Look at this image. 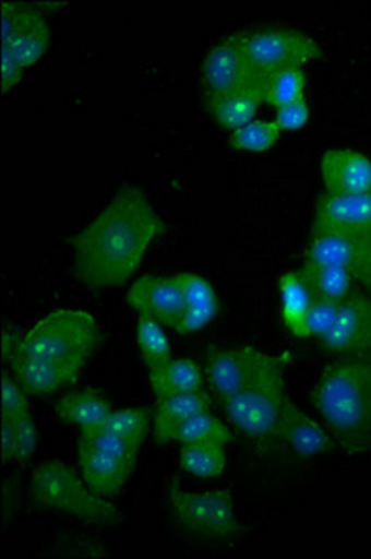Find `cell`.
I'll list each match as a JSON object with an SVG mask.
<instances>
[{"instance_id": "cell-1", "label": "cell", "mask_w": 371, "mask_h": 559, "mask_svg": "<svg viewBox=\"0 0 371 559\" xmlns=\"http://www.w3.org/2000/svg\"><path fill=\"white\" fill-rule=\"evenodd\" d=\"M167 224L136 185H123L107 207L70 237L73 269L91 289L123 286Z\"/></svg>"}, {"instance_id": "cell-2", "label": "cell", "mask_w": 371, "mask_h": 559, "mask_svg": "<svg viewBox=\"0 0 371 559\" xmlns=\"http://www.w3.org/2000/svg\"><path fill=\"white\" fill-rule=\"evenodd\" d=\"M314 403L338 444L351 453L370 452L371 350L331 364L315 384Z\"/></svg>"}, {"instance_id": "cell-3", "label": "cell", "mask_w": 371, "mask_h": 559, "mask_svg": "<svg viewBox=\"0 0 371 559\" xmlns=\"http://www.w3.org/2000/svg\"><path fill=\"white\" fill-rule=\"evenodd\" d=\"M101 342V329L91 312L62 308L47 313L23 332L17 350L55 362L86 366Z\"/></svg>"}, {"instance_id": "cell-4", "label": "cell", "mask_w": 371, "mask_h": 559, "mask_svg": "<svg viewBox=\"0 0 371 559\" xmlns=\"http://www.w3.org/2000/svg\"><path fill=\"white\" fill-rule=\"evenodd\" d=\"M288 355H270L249 386L220 401L226 416L239 431L252 439L275 437L286 394Z\"/></svg>"}, {"instance_id": "cell-5", "label": "cell", "mask_w": 371, "mask_h": 559, "mask_svg": "<svg viewBox=\"0 0 371 559\" xmlns=\"http://www.w3.org/2000/svg\"><path fill=\"white\" fill-rule=\"evenodd\" d=\"M31 498L41 509H55L91 524H115L120 511L97 496L64 461H47L34 471Z\"/></svg>"}, {"instance_id": "cell-6", "label": "cell", "mask_w": 371, "mask_h": 559, "mask_svg": "<svg viewBox=\"0 0 371 559\" xmlns=\"http://www.w3.org/2000/svg\"><path fill=\"white\" fill-rule=\"evenodd\" d=\"M267 76L260 73L244 51L243 34L226 36L213 45L202 64L205 105L244 92H263Z\"/></svg>"}, {"instance_id": "cell-7", "label": "cell", "mask_w": 371, "mask_h": 559, "mask_svg": "<svg viewBox=\"0 0 371 559\" xmlns=\"http://www.w3.org/2000/svg\"><path fill=\"white\" fill-rule=\"evenodd\" d=\"M243 47L250 62L270 76L286 70H302L308 62L320 60V44L295 28H262L243 34Z\"/></svg>"}, {"instance_id": "cell-8", "label": "cell", "mask_w": 371, "mask_h": 559, "mask_svg": "<svg viewBox=\"0 0 371 559\" xmlns=\"http://www.w3.org/2000/svg\"><path fill=\"white\" fill-rule=\"evenodd\" d=\"M168 498L176 521L192 534L207 539H226L239 532L230 490L187 492L173 484Z\"/></svg>"}, {"instance_id": "cell-9", "label": "cell", "mask_w": 371, "mask_h": 559, "mask_svg": "<svg viewBox=\"0 0 371 559\" xmlns=\"http://www.w3.org/2000/svg\"><path fill=\"white\" fill-rule=\"evenodd\" d=\"M307 265L346 269L352 278L371 289V234H315L304 250Z\"/></svg>"}, {"instance_id": "cell-10", "label": "cell", "mask_w": 371, "mask_h": 559, "mask_svg": "<svg viewBox=\"0 0 371 559\" xmlns=\"http://www.w3.org/2000/svg\"><path fill=\"white\" fill-rule=\"evenodd\" d=\"M2 47L20 60L25 70L44 57L51 39L46 15L21 2H2Z\"/></svg>"}, {"instance_id": "cell-11", "label": "cell", "mask_w": 371, "mask_h": 559, "mask_svg": "<svg viewBox=\"0 0 371 559\" xmlns=\"http://www.w3.org/2000/svg\"><path fill=\"white\" fill-rule=\"evenodd\" d=\"M267 358L270 355L256 347H207L205 371L218 400H228L249 386Z\"/></svg>"}, {"instance_id": "cell-12", "label": "cell", "mask_w": 371, "mask_h": 559, "mask_svg": "<svg viewBox=\"0 0 371 559\" xmlns=\"http://www.w3.org/2000/svg\"><path fill=\"white\" fill-rule=\"evenodd\" d=\"M321 344L334 355H362L371 350V295L351 293L339 302L333 329L321 337Z\"/></svg>"}, {"instance_id": "cell-13", "label": "cell", "mask_w": 371, "mask_h": 559, "mask_svg": "<svg viewBox=\"0 0 371 559\" xmlns=\"http://www.w3.org/2000/svg\"><path fill=\"white\" fill-rule=\"evenodd\" d=\"M128 302L136 313L149 316L173 331L185 313V297L176 276L147 274L135 280L129 289Z\"/></svg>"}, {"instance_id": "cell-14", "label": "cell", "mask_w": 371, "mask_h": 559, "mask_svg": "<svg viewBox=\"0 0 371 559\" xmlns=\"http://www.w3.org/2000/svg\"><path fill=\"white\" fill-rule=\"evenodd\" d=\"M371 234V191L360 194H321L310 236L315 234Z\"/></svg>"}, {"instance_id": "cell-15", "label": "cell", "mask_w": 371, "mask_h": 559, "mask_svg": "<svg viewBox=\"0 0 371 559\" xmlns=\"http://www.w3.org/2000/svg\"><path fill=\"white\" fill-rule=\"evenodd\" d=\"M8 366L12 369L13 379L20 382L28 395L55 394L77 381L84 369L79 364L55 362L26 355L23 350H15Z\"/></svg>"}, {"instance_id": "cell-16", "label": "cell", "mask_w": 371, "mask_h": 559, "mask_svg": "<svg viewBox=\"0 0 371 559\" xmlns=\"http://www.w3.org/2000/svg\"><path fill=\"white\" fill-rule=\"evenodd\" d=\"M275 437L288 445L291 452L302 457L333 452L336 448V439L331 431H326L325 427L318 424L312 416H308L301 407H297L289 397L282 408Z\"/></svg>"}, {"instance_id": "cell-17", "label": "cell", "mask_w": 371, "mask_h": 559, "mask_svg": "<svg viewBox=\"0 0 371 559\" xmlns=\"http://www.w3.org/2000/svg\"><path fill=\"white\" fill-rule=\"evenodd\" d=\"M79 463L86 485L101 498H112L128 484L135 464L115 453L103 452L99 448L79 440Z\"/></svg>"}, {"instance_id": "cell-18", "label": "cell", "mask_w": 371, "mask_h": 559, "mask_svg": "<svg viewBox=\"0 0 371 559\" xmlns=\"http://www.w3.org/2000/svg\"><path fill=\"white\" fill-rule=\"evenodd\" d=\"M321 179L331 194L371 191V159L352 150H328L321 157Z\"/></svg>"}, {"instance_id": "cell-19", "label": "cell", "mask_w": 371, "mask_h": 559, "mask_svg": "<svg viewBox=\"0 0 371 559\" xmlns=\"http://www.w3.org/2000/svg\"><path fill=\"white\" fill-rule=\"evenodd\" d=\"M183 297H185V313L176 332L194 334L212 323L218 312L217 293L212 282L194 273L176 274Z\"/></svg>"}, {"instance_id": "cell-20", "label": "cell", "mask_w": 371, "mask_h": 559, "mask_svg": "<svg viewBox=\"0 0 371 559\" xmlns=\"http://www.w3.org/2000/svg\"><path fill=\"white\" fill-rule=\"evenodd\" d=\"M212 407L210 395L202 392L194 394H178L157 401L154 413V439L157 444H167L178 437L185 421L205 413Z\"/></svg>"}, {"instance_id": "cell-21", "label": "cell", "mask_w": 371, "mask_h": 559, "mask_svg": "<svg viewBox=\"0 0 371 559\" xmlns=\"http://www.w3.org/2000/svg\"><path fill=\"white\" fill-rule=\"evenodd\" d=\"M155 400L170 395L194 394L204 390V371L191 358H172L163 368L147 373Z\"/></svg>"}, {"instance_id": "cell-22", "label": "cell", "mask_w": 371, "mask_h": 559, "mask_svg": "<svg viewBox=\"0 0 371 559\" xmlns=\"http://www.w3.org/2000/svg\"><path fill=\"white\" fill-rule=\"evenodd\" d=\"M112 413V405L99 390L84 388L77 392L64 395L57 403L58 418L68 424H75L81 429H92L101 426Z\"/></svg>"}, {"instance_id": "cell-23", "label": "cell", "mask_w": 371, "mask_h": 559, "mask_svg": "<svg viewBox=\"0 0 371 559\" xmlns=\"http://www.w3.org/2000/svg\"><path fill=\"white\" fill-rule=\"evenodd\" d=\"M314 299L344 302L352 293V274L333 265H302L299 269Z\"/></svg>"}, {"instance_id": "cell-24", "label": "cell", "mask_w": 371, "mask_h": 559, "mask_svg": "<svg viewBox=\"0 0 371 559\" xmlns=\"http://www.w3.org/2000/svg\"><path fill=\"white\" fill-rule=\"evenodd\" d=\"M278 293H280L282 319L288 331L297 334L308 308L312 305V292L307 286L299 271L282 274L278 278Z\"/></svg>"}, {"instance_id": "cell-25", "label": "cell", "mask_w": 371, "mask_h": 559, "mask_svg": "<svg viewBox=\"0 0 371 559\" xmlns=\"http://www.w3.org/2000/svg\"><path fill=\"white\" fill-rule=\"evenodd\" d=\"M136 345L141 350L142 360L146 364L147 373L163 368L173 358L172 347L163 324L144 313H136Z\"/></svg>"}, {"instance_id": "cell-26", "label": "cell", "mask_w": 371, "mask_h": 559, "mask_svg": "<svg viewBox=\"0 0 371 559\" xmlns=\"http://www.w3.org/2000/svg\"><path fill=\"white\" fill-rule=\"evenodd\" d=\"M262 105L263 92H244V94L210 103L205 107L212 112L218 126L234 133L237 129L244 128L250 121L256 120L258 110Z\"/></svg>"}, {"instance_id": "cell-27", "label": "cell", "mask_w": 371, "mask_h": 559, "mask_svg": "<svg viewBox=\"0 0 371 559\" xmlns=\"http://www.w3.org/2000/svg\"><path fill=\"white\" fill-rule=\"evenodd\" d=\"M180 463L192 476L215 479L226 471V445L210 442L181 444Z\"/></svg>"}, {"instance_id": "cell-28", "label": "cell", "mask_w": 371, "mask_h": 559, "mask_svg": "<svg viewBox=\"0 0 371 559\" xmlns=\"http://www.w3.org/2000/svg\"><path fill=\"white\" fill-rule=\"evenodd\" d=\"M231 440H234V432H231L230 427H226L210 411L192 416L189 421L183 424L178 437H176V442H180V444L210 442V444L228 445Z\"/></svg>"}, {"instance_id": "cell-29", "label": "cell", "mask_w": 371, "mask_h": 559, "mask_svg": "<svg viewBox=\"0 0 371 559\" xmlns=\"http://www.w3.org/2000/svg\"><path fill=\"white\" fill-rule=\"evenodd\" d=\"M149 419H152L149 408H122V411H112L99 429L112 432L116 437L129 440L133 444L142 445L146 439L147 429H149Z\"/></svg>"}, {"instance_id": "cell-30", "label": "cell", "mask_w": 371, "mask_h": 559, "mask_svg": "<svg viewBox=\"0 0 371 559\" xmlns=\"http://www.w3.org/2000/svg\"><path fill=\"white\" fill-rule=\"evenodd\" d=\"M307 97V73L304 70H286L270 76L263 90V103L280 108Z\"/></svg>"}, {"instance_id": "cell-31", "label": "cell", "mask_w": 371, "mask_h": 559, "mask_svg": "<svg viewBox=\"0 0 371 559\" xmlns=\"http://www.w3.org/2000/svg\"><path fill=\"white\" fill-rule=\"evenodd\" d=\"M282 131L273 120H254L237 129L230 136V146L239 152H270L280 140Z\"/></svg>"}, {"instance_id": "cell-32", "label": "cell", "mask_w": 371, "mask_h": 559, "mask_svg": "<svg viewBox=\"0 0 371 559\" xmlns=\"http://www.w3.org/2000/svg\"><path fill=\"white\" fill-rule=\"evenodd\" d=\"M338 302L331 300H312V305L308 308L307 316L302 319L301 326L295 336L299 337H323L326 332L333 329L336 316H338Z\"/></svg>"}, {"instance_id": "cell-33", "label": "cell", "mask_w": 371, "mask_h": 559, "mask_svg": "<svg viewBox=\"0 0 371 559\" xmlns=\"http://www.w3.org/2000/svg\"><path fill=\"white\" fill-rule=\"evenodd\" d=\"M0 408L2 416L7 418H20L25 414H31V403H28V394H26L20 382L8 373V369L2 371V384H0Z\"/></svg>"}, {"instance_id": "cell-34", "label": "cell", "mask_w": 371, "mask_h": 559, "mask_svg": "<svg viewBox=\"0 0 371 559\" xmlns=\"http://www.w3.org/2000/svg\"><path fill=\"white\" fill-rule=\"evenodd\" d=\"M12 424L13 444H15L13 461H26V459L33 457L36 445H38V427L34 424L33 413L13 418Z\"/></svg>"}, {"instance_id": "cell-35", "label": "cell", "mask_w": 371, "mask_h": 559, "mask_svg": "<svg viewBox=\"0 0 371 559\" xmlns=\"http://www.w3.org/2000/svg\"><path fill=\"white\" fill-rule=\"evenodd\" d=\"M308 120H310V103L307 97L275 108V118H273L280 131H297V129L304 128Z\"/></svg>"}, {"instance_id": "cell-36", "label": "cell", "mask_w": 371, "mask_h": 559, "mask_svg": "<svg viewBox=\"0 0 371 559\" xmlns=\"http://www.w3.org/2000/svg\"><path fill=\"white\" fill-rule=\"evenodd\" d=\"M23 64H21L17 58L13 57L12 52L8 51L2 47V58H0V83H2V92L8 94L10 90L15 88L17 83L23 76Z\"/></svg>"}, {"instance_id": "cell-37", "label": "cell", "mask_w": 371, "mask_h": 559, "mask_svg": "<svg viewBox=\"0 0 371 559\" xmlns=\"http://www.w3.org/2000/svg\"><path fill=\"white\" fill-rule=\"evenodd\" d=\"M21 334L17 331H13L12 326L4 324L2 334H0V353H2V364L7 366L12 358L13 353L20 349Z\"/></svg>"}, {"instance_id": "cell-38", "label": "cell", "mask_w": 371, "mask_h": 559, "mask_svg": "<svg viewBox=\"0 0 371 559\" xmlns=\"http://www.w3.org/2000/svg\"><path fill=\"white\" fill-rule=\"evenodd\" d=\"M13 452H15V444H13L12 419L2 416V464L12 461Z\"/></svg>"}, {"instance_id": "cell-39", "label": "cell", "mask_w": 371, "mask_h": 559, "mask_svg": "<svg viewBox=\"0 0 371 559\" xmlns=\"http://www.w3.org/2000/svg\"><path fill=\"white\" fill-rule=\"evenodd\" d=\"M370 293H371V289H370Z\"/></svg>"}]
</instances>
